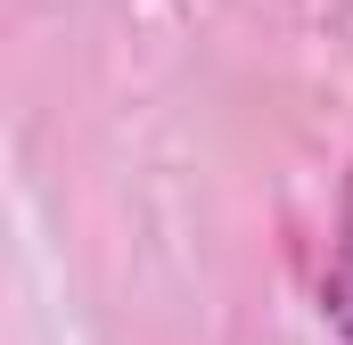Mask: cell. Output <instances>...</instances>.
<instances>
[{"label": "cell", "instance_id": "obj_1", "mask_svg": "<svg viewBox=\"0 0 353 345\" xmlns=\"http://www.w3.org/2000/svg\"><path fill=\"white\" fill-rule=\"evenodd\" d=\"M329 313L353 337V189H345V222H337V271H329Z\"/></svg>", "mask_w": 353, "mask_h": 345}]
</instances>
